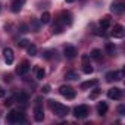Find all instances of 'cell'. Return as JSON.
<instances>
[{
  "label": "cell",
  "instance_id": "1",
  "mask_svg": "<svg viewBox=\"0 0 125 125\" xmlns=\"http://www.w3.org/2000/svg\"><path fill=\"white\" fill-rule=\"evenodd\" d=\"M49 106L54 112V115H57V116H66L69 113V107L68 106L62 104V103H59L56 100H49Z\"/></svg>",
  "mask_w": 125,
  "mask_h": 125
},
{
  "label": "cell",
  "instance_id": "2",
  "mask_svg": "<svg viewBox=\"0 0 125 125\" xmlns=\"http://www.w3.org/2000/svg\"><path fill=\"white\" fill-rule=\"evenodd\" d=\"M8 122L10 124H19V122H25V116L22 112H18V110H10L8 113Z\"/></svg>",
  "mask_w": 125,
  "mask_h": 125
},
{
  "label": "cell",
  "instance_id": "3",
  "mask_svg": "<svg viewBox=\"0 0 125 125\" xmlns=\"http://www.w3.org/2000/svg\"><path fill=\"white\" fill-rule=\"evenodd\" d=\"M59 93L63 96L65 99H68V100L75 99V90H74L71 85H62V87L59 88Z\"/></svg>",
  "mask_w": 125,
  "mask_h": 125
},
{
  "label": "cell",
  "instance_id": "4",
  "mask_svg": "<svg viewBox=\"0 0 125 125\" xmlns=\"http://www.w3.org/2000/svg\"><path fill=\"white\" fill-rule=\"evenodd\" d=\"M124 77V71H110L106 74V81L107 83H112V81H121Z\"/></svg>",
  "mask_w": 125,
  "mask_h": 125
},
{
  "label": "cell",
  "instance_id": "5",
  "mask_svg": "<svg viewBox=\"0 0 125 125\" xmlns=\"http://www.w3.org/2000/svg\"><path fill=\"white\" fill-rule=\"evenodd\" d=\"M81 62H83V72L84 74H91L94 69H93V66H91V63H90V56H87V54H83V57H81Z\"/></svg>",
  "mask_w": 125,
  "mask_h": 125
},
{
  "label": "cell",
  "instance_id": "6",
  "mask_svg": "<svg viewBox=\"0 0 125 125\" xmlns=\"http://www.w3.org/2000/svg\"><path fill=\"white\" fill-rule=\"evenodd\" d=\"M88 106H85V104H81V106H78V107H75V110H74V115H75V118H78V119H83V118H85L87 115H88Z\"/></svg>",
  "mask_w": 125,
  "mask_h": 125
},
{
  "label": "cell",
  "instance_id": "7",
  "mask_svg": "<svg viewBox=\"0 0 125 125\" xmlns=\"http://www.w3.org/2000/svg\"><path fill=\"white\" fill-rule=\"evenodd\" d=\"M122 96H124V93H122V90H121V88H118V87H113V88L107 90V97H109V99L121 100V99H122Z\"/></svg>",
  "mask_w": 125,
  "mask_h": 125
},
{
  "label": "cell",
  "instance_id": "8",
  "mask_svg": "<svg viewBox=\"0 0 125 125\" xmlns=\"http://www.w3.org/2000/svg\"><path fill=\"white\" fill-rule=\"evenodd\" d=\"M124 32H125V30H124V27L121 24L113 25V30H112V37L113 38H122L124 37Z\"/></svg>",
  "mask_w": 125,
  "mask_h": 125
},
{
  "label": "cell",
  "instance_id": "9",
  "mask_svg": "<svg viewBox=\"0 0 125 125\" xmlns=\"http://www.w3.org/2000/svg\"><path fill=\"white\" fill-rule=\"evenodd\" d=\"M3 57H5V62H6L8 65L13 63V59H15V56H13V50H12L10 47H6V49L3 50Z\"/></svg>",
  "mask_w": 125,
  "mask_h": 125
},
{
  "label": "cell",
  "instance_id": "10",
  "mask_svg": "<svg viewBox=\"0 0 125 125\" xmlns=\"http://www.w3.org/2000/svg\"><path fill=\"white\" fill-rule=\"evenodd\" d=\"M110 10H112L113 13H122V12L125 10V3H124V2H115V3H112Z\"/></svg>",
  "mask_w": 125,
  "mask_h": 125
},
{
  "label": "cell",
  "instance_id": "11",
  "mask_svg": "<svg viewBox=\"0 0 125 125\" xmlns=\"http://www.w3.org/2000/svg\"><path fill=\"white\" fill-rule=\"evenodd\" d=\"M34 118H35L37 122H41V121L44 119V110H43V107H41L40 104H37V106L34 107Z\"/></svg>",
  "mask_w": 125,
  "mask_h": 125
},
{
  "label": "cell",
  "instance_id": "12",
  "mask_svg": "<svg viewBox=\"0 0 125 125\" xmlns=\"http://www.w3.org/2000/svg\"><path fill=\"white\" fill-rule=\"evenodd\" d=\"M63 53H65V56H66L68 59H74L78 52H77V49H75L74 46H66L65 50H63Z\"/></svg>",
  "mask_w": 125,
  "mask_h": 125
},
{
  "label": "cell",
  "instance_id": "13",
  "mask_svg": "<svg viewBox=\"0 0 125 125\" xmlns=\"http://www.w3.org/2000/svg\"><path fill=\"white\" fill-rule=\"evenodd\" d=\"M28 71H30V63L28 62H22V63L16 68V74L18 75H25Z\"/></svg>",
  "mask_w": 125,
  "mask_h": 125
},
{
  "label": "cell",
  "instance_id": "14",
  "mask_svg": "<svg viewBox=\"0 0 125 125\" xmlns=\"http://www.w3.org/2000/svg\"><path fill=\"white\" fill-rule=\"evenodd\" d=\"M60 22L63 24V25H71L72 24V15L69 13V12H62V15H60Z\"/></svg>",
  "mask_w": 125,
  "mask_h": 125
},
{
  "label": "cell",
  "instance_id": "15",
  "mask_svg": "<svg viewBox=\"0 0 125 125\" xmlns=\"http://www.w3.org/2000/svg\"><path fill=\"white\" fill-rule=\"evenodd\" d=\"M24 3H25V0H13V3H12V12H15V13H18L21 9H22V6H24Z\"/></svg>",
  "mask_w": 125,
  "mask_h": 125
},
{
  "label": "cell",
  "instance_id": "16",
  "mask_svg": "<svg viewBox=\"0 0 125 125\" xmlns=\"http://www.w3.org/2000/svg\"><path fill=\"white\" fill-rule=\"evenodd\" d=\"M97 84V80H90V81H85L81 84V90H87V88H91Z\"/></svg>",
  "mask_w": 125,
  "mask_h": 125
},
{
  "label": "cell",
  "instance_id": "17",
  "mask_svg": "<svg viewBox=\"0 0 125 125\" xmlns=\"http://www.w3.org/2000/svg\"><path fill=\"white\" fill-rule=\"evenodd\" d=\"M97 112H99V115H100V116L106 115V112H107V104H106L104 102L99 103V106H97Z\"/></svg>",
  "mask_w": 125,
  "mask_h": 125
},
{
  "label": "cell",
  "instance_id": "18",
  "mask_svg": "<svg viewBox=\"0 0 125 125\" xmlns=\"http://www.w3.org/2000/svg\"><path fill=\"white\" fill-rule=\"evenodd\" d=\"M28 99H30V96H28L27 93H24V91H22V93H19V94L16 96V100H18L19 103H27V102H28Z\"/></svg>",
  "mask_w": 125,
  "mask_h": 125
},
{
  "label": "cell",
  "instance_id": "19",
  "mask_svg": "<svg viewBox=\"0 0 125 125\" xmlns=\"http://www.w3.org/2000/svg\"><path fill=\"white\" fill-rule=\"evenodd\" d=\"M62 30H63V24H62L60 21H56V24L53 25V32L54 34H60Z\"/></svg>",
  "mask_w": 125,
  "mask_h": 125
},
{
  "label": "cell",
  "instance_id": "20",
  "mask_svg": "<svg viewBox=\"0 0 125 125\" xmlns=\"http://www.w3.org/2000/svg\"><path fill=\"white\" fill-rule=\"evenodd\" d=\"M50 19H52V15H50L49 12H43L41 18H40V22H41V24H49Z\"/></svg>",
  "mask_w": 125,
  "mask_h": 125
},
{
  "label": "cell",
  "instance_id": "21",
  "mask_svg": "<svg viewBox=\"0 0 125 125\" xmlns=\"http://www.w3.org/2000/svg\"><path fill=\"white\" fill-rule=\"evenodd\" d=\"M90 57H93V59H96V60H102V52H100L99 49H94V50H91Z\"/></svg>",
  "mask_w": 125,
  "mask_h": 125
},
{
  "label": "cell",
  "instance_id": "22",
  "mask_svg": "<svg viewBox=\"0 0 125 125\" xmlns=\"http://www.w3.org/2000/svg\"><path fill=\"white\" fill-rule=\"evenodd\" d=\"M109 25H110V18H109V16H104V18L100 21V27H102L103 30H106V28H109Z\"/></svg>",
  "mask_w": 125,
  "mask_h": 125
},
{
  "label": "cell",
  "instance_id": "23",
  "mask_svg": "<svg viewBox=\"0 0 125 125\" xmlns=\"http://www.w3.org/2000/svg\"><path fill=\"white\" fill-rule=\"evenodd\" d=\"M44 75H46V72H44L43 68H37V69H35V78H37V80H43Z\"/></svg>",
  "mask_w": 125,
  "mask_h": 125
},
{
  "label": "cell",
  "instance_id": "24",
  "mask_svg": "<svg viewBox=\"0 0 125 125\" xmlns=\"http://www.w3.org/2000/svg\"><path fill=\"white\" fill-rule=\"evenodd\" d=\"M27 50H28V54H31V56H35L37 54V47L34 44H28L27 46Z\"/></svg>",
  "mask_w": 125,
  "mask_h": 125
},
{
  "label": "cell",
  "instance_id": "25",
  "mask_svg": "<svg viewBox=\"0 0 125 125\" xmlns=\"http://www.w3.org/2000/svg\"><path fill=\"white\" fill-rule=\"evenodd\" d=\"M65 78H68V80H77L78 78V74L75 71H69V72L65 74Z\"/></svg>",
  "mask_w": 125,
  "mask_h": 125
},
{
  "label": "cell",
  "instance_id": "26",
  "mask_svg": "<svg viewBox=\"0 0 125 125\" xmlns=\"http://www.w3.org/2000/svg\"><path fill=\"white\" fill-rule=\"evenodd\" d=\"M106 50H107V53H109V54H112V56H113V52H115V46H113L112 43H106Z\"/></svg>",
  "mask_w": 125,
  "mask_h": 125
},
{
  "label": "cell",
  "instance_id": "27",
  "mask_svg": "<svg viewBox=\"0 0 125 125\" xmlns=\"http://www.w3.org/2000/svg\"><path fill=\"white\" fill-rule=\"evenodd\" d=\"M100 93H102V91H100L99 88H96V90H93V91L90 93V99H91V100H94V99H97Z\"/></svg>",
  "mask_w": 125,
  "mask_h": 125
},
{
  "label": "cell",
  "instance_id": "28",
  "mask_svg": "<svg viewBox=\"0 0 125 125\" xmlns=\"http://www.w3.org/2000/svg\"><path fill=\"white\" fill-rule=\"evenodd\" d=\"M19 32H28V25H25V24L19 25Z\"/></svg>",
  "mask_w": 125,
  "mask_h": 125
},
{
  "label": "cell",
  "instance_id": "29",
  "mask_svg": "<svg viewBox=\"0 0 125 125\" xmlns=\"http://www.w3.org/2000/svg\"><path fill=\"white\" fill-rule=\"evenodd\" d=\"M28 44H30V41H28V40H21V41L18 43V46H19V47H27Z\"/></svg>",
  "mask_w": 125,
  "mask_h": 125
},
{
  "label": "cell",
  "instance_id": "30",
  "mask_svg": "<svg viewBox=\"0 0 125 125\" xmlns=\"http://www.w3.org/2000/svg\"><path fill=\"white\" fill-rule=\"evenodd\" d=\"M124 112H125V106L121 104V106L118 107V113H119V115H124Z\"/></svg>",
  "mask_w": 125,
  "mask_h": 125
},
{
  "label": "cell",
  "instance_id": "31",
  "mask_svg": "<svg viewBox=\"0 0 125 125\" xmlns=\"http://www.w3.org/2000/svg\"><path fill=\"white\" fill-rule=\"evenodd\" d=\"M50 91V85H44L43 87V93H49Z\"/></svg>",
  "mask_w": 125,
  "mask_h": 125
},
{
  "label": "cell",
  "instance_id": "32",
  "mask_svg": "<svg viewBox=\"0 0 125 125\" xmlns=\"http://www.w3.org/2000/svg\"><path fill=\"white\" fill-rule=\"evenodd\" d=\"M5 96H6V91H5L2 87H0V97H5Z\"/></svg>",
  "mask_w": 125,
  "mask_h": 125
},
{
  "label": "cell",
  "instance_id": "33",
  "mask_svg": "<svg viewBox=\"0 0 125 125\" xmlns=\"http://www.w3.org/2000/svg\"><path fill=\"white\" fill-rule=\"evenodd\" d=\"M5 104H6V106H10V104H12V99H8V100L5 102Z\"/></svg>",
  "mask_w": 125,
  "mask_h": 125
},
{
  "label": "cell",
  "instance_id": "34",
  "mask_svg": "<svg viewBox=\"0 0 125 125\" xmlns=\"http://www.w3.org/2000/svg\"><path fill=\"white\" fill-rule=\"evenodd\" d=\"M5 81H10V75H5Z\"/></svg>",
  "mask_w": 125,
  "mask_h": 125
},
{
  "label": "cell",
  "instance_id": "35",
  "mask_svg": "<svg viewBox=\"0 0 125 125\" xmlns=\"http://www.w3.org/2000/svg\"><path fill=\"white\" fill-rule=\"evenodd\" d=\"M74 2V0H66V3H72Z\"/></svg>",
  "mask_w": 125,
  "mask_h": 125
}]
</instances>
